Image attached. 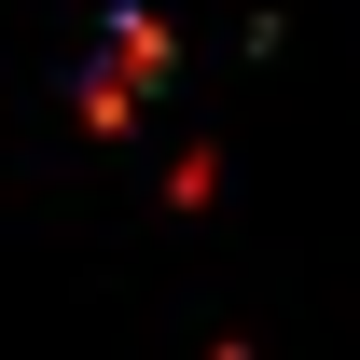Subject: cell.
<instances>
[{"label": "cell", "instance_id": "6da1fadb", "mask_svg": "<svg viewBox=\"0 0 360 360\" xmlns=\"http://www.w3.org/2000/svg\"><path fill=\"white\" fill-rule=\"evenodd\" d=\"M167 14H111V42H97V70H84V84H70V111H84V139H125L139 125V97H153V84H167Z\"/></svg>", "mask_w": 360, "mask_h": 360}]
</instances>
